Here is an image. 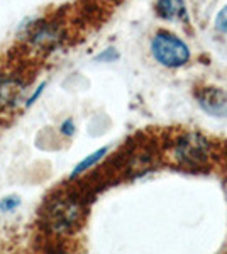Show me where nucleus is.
I'll return each instance as SVG.
<instances>
[{"mask_svg":"<svg viewBox=\"0 0 227 254\" xmlns=\"http://www.w3.org/2000/svg\"><path fill=\"white\" fill-rule=\"evenodd\" d=\"M151 55L161 66L180 68L190 61V48L173 32L158 31L151 41Z\"/></svg>","mask_w":227,"mask_h":254,"instance_id":"f257e3e1","label":"nucleus"},{"mask_svg":"<svg viewBox=\"0 0 227 254\" xmlns=\"http://www.w3.org/2000/svg\"><path fill=\"white\" fill-rule=\"evenodd\" d=\"M46 87H48V83H46V81H43V83H41V85H38V87H36L34 92H32L31 95H29V97L26 98V102H24V107H26V109L32 107V105H34L36 102H38V98H39V97L44 93V90H46Z\"/></svg>","mask_w":227,"mask_h":254,"instance_id":"9d476101","label":"nucleus"},{"mask_svg":"<svg viewBox=\"0 0 227 254\" xmlns=\"http://www.w3.org/2000/svg\"><path fill=\"white\" fill-rule=\"evenodd\" d=\"M75 130H76V126H75V121L73 119H65L63 122H61V126H60V132L63 134V136H67V137H72L73 134H75Z\"/></svg>","mask_w":227,"mask_h":254,"instance_id":"ddd939ff","label":"nucleus"},{"mask_svg":"<svg viewBox=\"0 0 227 254\" xmlns=\"http://www.w3.org/2000/svg\"><path fill=\"white\" fill-rule=\"evenodd\" d=\"M175 158L183 165L199 166L209 158V141L199 132H188L175 146Z\"/></svg>","mask_w":227,"mask_h":254,"instance_id":"7ed1b4c3","label":"nucleus"},{"mask_svg":"<svg viewBox=\"0 0 227 254\" xmlns=\"http://www.w3.org/2000/svg\"><path fill=\"white\" fill-rule=\"evenodd\" d=\"M24 90V83L15 76H0V110L17 109L22 102Z\"/></svg>","mask_w":227,"mask_h":254,"instance_id":"423d86ee","label":"nucleus"},{"mask_svg":"<svg viewBox=\"0 0 227 254\" xmlns=\"http://www.w3.org/2000/svg\"><path fill=\"white\" fill-rule=\"evenodd\" d=\"M199 107L212 117H227V92L219 87H200L193 92Z\"/></svg>","mask_w":227,"mask_h":254,"instance_id":"20e7f679","label":"nucleus"},{"mask_svg":"<svg viewBox=\"0 0 227 254\" xmlns=\"http://www.w3.org/2000/svg\"><path fill=\"white\" fill-rule=\"evenodd\" d=\"M156 14L168 22L188 20V10L185 0H156Z\"/></svg>","mask_w":227,"mask_h":254,"instance_id":"0eeeda50","label":"nucleus"},{"mask_svg":"<svg viewBox=\"0 0 227 254\" xmlns=\"http://www.w3.org/2000/svg\"><path fill=\"white\" fill-rule=\"evenodd\" d=\"M216 29H217V32L227 34V5H224L221 10H219V14L216 17Z\"/></svg>","mask_w":227,"mask_h":254,"instance_id":"9b49d317","label":"nucleus"},{"mask_svg":"<svg viewBox=\"0 0 227 254\" xmlns=\"http://www.w3.org/2000/svg\"><path fill=\"white\" fill-rule=\"evenodd\" d=\"M63 41V31L55 22H39L29 32V44L38 51H53Z\"/></svg>","mask_w":227,"mask_h":254,"instance_id":"39448f33","label":"nucleus"},{"mask_svg":"<svg viewBox=\"0 0 227 254\" xmlns=\"http://www.w3.org/2000/svg\"><path fill=\"white\" fill-rule=\"evenodd\" d=\"M115 60H119V53L114 48H107L100 55L95 56V61H100V63H112Z\"/></svg>","mask_w":227,"mask_h":254,"instance_id":"f8f14e48","label":"nucleus"},{"mask_svg":"<svg viewBox=\"0 0 227 254\" xmlns=\"http://www.w3.org/2000/svg\"><path fill=\"white\" fill-rule=\"evenodd\" d=\"M107 153H109V147L105 146V147H100V149L93 151V153H90L88 156H85L75 168H73L72 175H70V180H73V178H76V176L83 175L85 171L90 170V168H93L95 165H98V163H100L102 159L107 156Z\"/></svg>","mask_w":227,"mask_h":254,"instance_id":"6e6552de","label":"nucleus"},{"mask_svg":"<svg viewBox=\"0 0 227 254\" xmlns=\"http://www.w3.org/2000/svg\"><path fill=\"white\" fill-rule=\"evenodd\" d=\"M81 207L68 198H56L44 212V225L55 234H67L80 224Z\"/></svg>","mask_w":227,"mask_h":254,"instance_id":"f03ea898","label":"nucleus"},{"mask_svg":"<svg viewBox=\"0 0 227 254\" xmlns=\"http://www.w3.org/2000/svg\"><path fill=\"white\" fill-rule=\"evenodd\" d=\"M20 198L17 195H9V196H3L0 200V212L2 214H14L15 210L20 207Z\"/></svg>","mask_w":227,"mask_h":254,"instance_id":"1a4fd4ad","label":"nucleus"}]
</instances>
